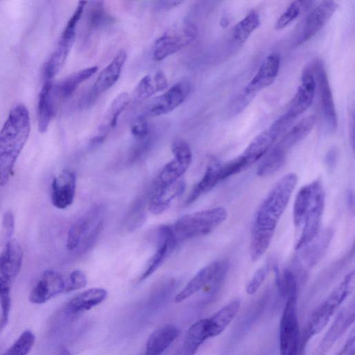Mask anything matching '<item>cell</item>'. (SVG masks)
I'll use <instances>...</instances> for the list:
<instances>
[{"label": "cell", "instance_id": "30bf717a", "mask_svg": "<svg viewBox=\"0 0 355 355\" xmlns=\"http://www.w3.org/2000/svg\"><path fill=\"white\" fill-rule=\"evenodd\" d=\"M173 158L158 174L154 186H167L181 179L192 162V153L189 145L183 139H175L171 146Z\"/></svg>", "mask_w": 355, "mask_h": 355}, {"label": "cell", "instance_id": "d4e9b609", "mask_svg": "<svg viewBox=\"0 0 355 355\" xmlns=\"http://www.w3.org/2000/svg\"><path fill=\"white\" fill-rule=\"evenodd\" d=\"M127 55L125 51H119L112 60L99 73L92 87V93L100 95L110 89L119 80Z\"/></svg>", "mask_w": 355, "mask_h": 355}, {"label": "cell", "instance_id": "e0dca14e", "mask_svg": "<svg viewBox=\"0 0 355 355\" xmlns=\"http://www.w3.org/2000/svg\"><path fill=\"white\" fill-rule=\"evenodd\" d=\"M316 80L311 67L304 69L301 83L292 98L286 114L293 120L304 113L312 104L315 96Z\"/></svg>", "mask_w": 355, "mask_h": 355}, {"label": "cell", "instance_id": "f546056e", "mask_svg": "<svg viewBox=\"0 0 355 355\" xmlns=\"http://www.w3.org/2000/svg\"><path fill=\"white\" fill-rule=\"evenodd\" d=\"M178 329L173 324H164L148 337L145 355H161L178 338Z\"/></svg>", "mask_w": 355, "mask_h": 355}, {"label": "cell", "instance_id": "8fae6325", "mask_svg": "<svg viewBox=\"0 0 355 355\" xmlns=\"http://www.w3.org/2000/svg\"><path fill=\"white\" fill-rule=\"evenodd\" d=\"M190 92L191 85L188 81L176 83L163 94L154 98L141 116L153 117L171 112L186 100Z\"/></svg>", "mask_w": 355, "mask_h": 355}, {"label": "cell", "instance_id": "7a4b0ae2", "mask_svg": "<svg viewBox=\"0 0 355 355\" xmlns=\"http://www.w3.org/2000/svg\"><path fill=\"white\" fill-rule=\"evenodd\" d=\"M324 205L325 193L320 180L303 186L298 191L293 204V218L301 232L295 250L310 243L320 233Z\"/></svg>", "mask_w": 355, "mask_h": 355}, {"label": "cell", "instance_id": "5b68a950", "mask_svg": "<svg viewBox=\"0 0 355 355\" xmlns=\"http://www.w3.org/2000/svg\"><path fill=\"white\" fill-rule=\"evenodd\" d=\"M227 216V210L217 207L184 215L171 228L178 243L210 233L223 223Z\"/></svg>", "mask_w": 355, "mask_h": 355}, {"label": "cell", "instance_id": "7bdbcfd3", "mask_svg": "<svg viewBox=\"0 0 355 355\" xmlns=\"http://www.w3.org/2000/svg\"><path fill=\"white\" fill-rule=\"evenodd\" d=\"M130 131L135 137L140 140L148 137L150 133V128L146 118L141 116L137 117L132 123Z\"/></svg>", "mask_w": 355, "mask_h": 355}, {"label": "cell", "instance_id": "9a60e30c", "mask_svg": "<svg viewBox=\"0 0 355 355\" xmlns=\"http://www.w3.org/2000/svg\"><path fill=\"white\" fill-rule=\"evenodd\" d=\"M76 29L65 26L58 44L42 69L44 81H52L63 67L76 38Z\"/></svg>", "mask_w": 355, "mask_h": 355}, {"label": "cell", "instance_id": "2e32d148", "mask_svg": "<svg viewBox=\"0 0 355 355\" xmlns=\"http://www.w3.org/2000/svg\"><path fill=\"white\" fill-rule=\"evenodd\" d=\"M65 286L64 279L59 272L52 269L46 270L32 288L29 301L35 304H44L64 292Z\"/></svg>", "mask_w": 355, "mask_h": 355}, {"label": "cell", "instance_id": "1f68e13d", "mask_svg": "<svg viewBox=\"0 0 355 355\" xmlns=\"http://www.w3.org/2000/svg\"><path fill=\"white\" fill-rule=\"evenodd\" d=\"M52 81L44 82L38 98V130L44 133L54 116V96Z\"/></svg>", "mask_w": 355, "mask_h": 355}, {"label": "cell", "instance_id": "52a82bcc", "mask_svg": "<svg viewBox=\"0 0 355 355\" xmlns=\"http://www.w3.org/2000/svg\"><path fill=\"white\" fill-rule=\"evenodd\" d=\"M297 295L286 298L279 323V355H302Z\"/></svg>", "mask_w": 355, "mask_h": 355}, {"label": "cell", "instance_id": "5bb4252c", "mask_svg": "<svg viewBox=\"0 0 355 355\" xmlns=\"http://www.w3.org/2000/svg\"><path fill=\"white\" fill-rule=\"evenodd\" d=\"M354 303L343 308L311 355H327L339 338L354 324Z\"/></svg>", "mask_w": 355, "mask_h": 355}, {"label": "cell", "instance_id": "60d3db41", "mask_svg": "<svg viewBox=\"0 0 355 355\" xmlns=\"http://www.w3.org/2000/svg\"><path fill=\"white\" fill-rule=\"evenodd\" d=\"M87 279L85 274L80 270H73L66 284L64 293L72 292L86 286Z\"/></svg>", "mask_w": 355, "mask_h": 355}, {"label": "cell", "instance_id": "3957f363", "mask_svg": "<svg viewBox=\"0 0 355 355\" xmlns=\"http://www.w3.org/2000/svg\"><path fill=\"white\" fill-rule=\"evenodd\" d=\"M27 107L17 103L10 110L0 131V186L6 185L30 135Z\"/></svg>", "mask_w": 355, "mask_h": 355}, {"label": "cell", "instance_id": "bcb514c9", "mask_svg": "<svg viewBox=\"0 0 355 355\" xmlns=\"http://www.w3.org/2000/svg\"><path fill=\"white\" fill-rule=\"evenodd\" d=\"M338 152L336 149H330L325 156V164L328 168L332 169L336 164Z\"/></svg>", "mask_w": 355, "mask_h": 355}, {"label": "cell", "instance_id": "e575fe53", "mask_svg": "<svg viewBox=\"0 0 355 355\" xmlns=\"http://www.w3.org/2000/svg\"><path fill=\"white\" fill-rule=\"evenodd\" d=\"M259 14L254 10L250 11L234 26L232 31L234 40L238 44H243L259 26Z\"/></svg>", "mask_w": 355, "mask_h": 355}, {"label": "cell", "instance_id": "f1b7e54d", "mask_svg": "<svg viewBox=\"0 0 355 355\" xmlns=\"http://www.w3.org/2000/svg\"><path fill=\"white\" fill-rule=\"evenodd\" d=\"M333 237V230L328 228L318 236L303 250L301 254L303 266L311 268L316 265L323 257Z\"/></svg>", "mask_w": 355, "mask_h": 355}, {"label": "cell", "instance_id": "ba28073f", "mask_svg": "<svg viewBox=\"0 0 355 355\" xmlns=\"http://www.w3.org/2000/svg\"><path fill=\"white\" fill-rule=\"evenodd\" d=\"M315 117L308 116L292 127L268 151L266 159L273 166L281 168L285 164L288 152L305 138L313 128Z\"/></svg>", "mask_w": 355, "mask_h": 355}, {"label": "cell", "instance_id": "d590c367", "mask_svg": "<svg viewBox=\"0 0 355 355\" xmlns=\"http://www.w3.org/2000/svg\"><path fill=\"white\" fill-rule=\"evenodd\" d=\"M91 216H85L78 218L70 227L67 239V248L72 251L81 243L87 232L89 230Z\"/></svg>", "mask_w": 355, "mask_h": 355}, {"label": "cell", "instance_id": "83f0119b", "mask_svg": "<svg viewBox=\"0 0 355 355\" xmlns=\"http://www.w3.org/2000/svg\"><path fill=\"white\" fill-rule=\"evenodd\" d=\"M107 295V293L104 288L88 289L71 298L66 304L64 311L70 315L88 311L103 302Z\"/></svg>", "mask_w": 355, "mask_h": 355}, {"label": "cell", "instance_id": "484cf974", "mask_svg": "<svg viewBox=\"0 0 355 355\" xmlns=\"http://www.w3.org/2000/svg\"><path fill=\"white\" fill-rule=\"evenodd\" d=\"M221 165L222 164L216 157H209L202 178L193 187L185 200L187 205L193 203L222 181Z\"/></svg>", "mask_w": 355, "mask_h": 355}, {"label": "cell", "instance_id": "277c9868", "mask_svg": "<svg viewBox=\"0 0 355 355\" xmlns=\"http://www.w3.org/2000/svg\"><path fill=\"white\" fill-rule=\"evenodd\" d=\"M354 271L349 272L327 297L313 311L301 334V351L308 342L327 325L340 305L354 289Z\"/></svg>", "mask_w": 355, "mask_h": 355}, {"label": "cell", "instance_id": "8992f818", "mask_svg": "<svg viewBox=\"0 0 355 355\" xmlns=\"http://www.w3.org/2000/svg\"><path fill=\"white\" fill-rule=\"evenodd\" d=\"M23 250L19 243L12 239L6 242L0 252V306L8 313L11 308V287L21 270Z\"/></svg>", "mask_w": 355, "mask_h": 355}, {"label": "cell", "instance_id": "6da1fadb", "mask_svg": "<svg viewBox=\"0 0 355 355\" xmlns=\"http://www.w3.org/2000/svg\"><path fill=\"white\" fill-rule=\"evenodd\" d=\"M297 182L295 173L286 174L275 183L257 209L252 223L250 245L252 261H258L268 250Z\"/></svg>", "mask_w": 355, "mask_h": 355}, {"label": "cell", "instance_id": "cb8c5ba5", "mask_svg": "<svg viewBox=\"0 0 355 355\" xmlns=\"http://www.w3.org/2000/svg\"><path fill=\"white\" fill-rule=\"evenodd\" d=\"M224 261H214L200 269L175 296V302L180 303L188 299L207 285L212 284L220 272Z\"/></svg>", "mask_w": 355, "mask_h": 355}, {"label": "cell", "instance_id": "8d00e7d4", "mask_svg": "<svg viewBox=\"0 0 355 355\" xmlns=\"http://www.w3.org/2000/svg\"><path fill=\"white\" fill-rule=\"evenodd\" d=\"M35 335L30 330L23 331L3 355H28L35 343Z\"/></svg>", "mask_w": 355, "mask_h": 355}, {"label": "cell", "instance_id": "4316f807", "mask_svg": "<svg viewBox=\"0 0 355 355\" xmlns=\"http://www.w3.org/2000/svg\"><path fill=\"white\" fill-rule=\"evenodd\" d=\"M211 338L208 318L201 319L189 329L185 339L174 355H195L201 345Z\"/></svg>", "mask_w": 355, "mask_h": 355}, {"label": "cell", "instance_id": "ee69618b", "mask_svg": "<svg viewBox=\"0 0 355 355\" xmlns=\"http://www.w3.org/2000/svg\"><path fill=\"white\" fill-rule=\"evenodd\" d=\"M355 336L353 329L341 350L336 355H354Z\"/></svg>", "mask_w": 355, "mask_h": 355}, {"label": "cell", "instance_id": "ac0fdd59", "mask_svg": "<svg viewBox=\"0 0 355 355\" xmlns=\"http://www.w3.org/2000/svg\"><path fill=\"white\" fill-rule=\"evenodd\" d=\"M279 137L278 133L271 127L258 135L249 144L243 153L236 157L241 171L246 170L266 155Z\"/></svg>", "mask_w": 355, "mask_h": 355}, {"label": "cell", "instance_id": "836d02e7", "mask_svg": "<svg viewBox=\"0 0 355 355\" xmlns=\"http://www.w3.org/2000/svg\"><path fill=\"white\" fill-rule=\"evenodd\" d=\"M168 80L164 73L159 71L153 76L146 75L137 83L134 91L135 96L139 100H144L157 92L166 89Z\"/></svg>", "mask_w": 355, "mask_h": 355}, {"label": "cell", "instance_id": "f6af8a7d", "mask_svg": "<svg viewBox=\"0 0 355 355\" xmlns=\"http://www.w3.org/2000/svg\"><path fill=\"white\" fill-rule=\"evenodd\" d=\"M180 1H158L155 2V8L157 10H167L181 4Z\"/></svg>", "mask_w": 355, "mask_h": 355}, {"label": "cell", "instance_id": "44dd1931", "mask_svg": "<svg viewBox=\"0 0 355 355\" xmlns=\"http://www.w3.org/2000/svg\"><path fill=\"white\" fill-rule=\"evenodd\" d=\"M130 103V96L127 92L119 94L109 105L103 120L92 138V145H98L103 142L110 131L117 124L121 114Z\"/></svg>", "mask_w": 355, "mask_h": 355}, {"label": "cell", "instance_id": "603a6c76", "mask_svg": "<svg viewBox=\"0 0 355 355\" xmlns=\"http://www.w3.org/2000/svg\"><path fill=\"white\" fill-rule=\"evenodd\" d=\"M185 187L182 178L170 185L154 186L148 205L149 211L159 214L166 211L173 200L183 194Z\"/></svg>", "mask_w": 355, "mask_h": 355}, {"label": "cell", "instance_id": "ffe728a7", "mask_svg": "<svg viewBox=\"0 0 355 355\" xmlns=\"http://www.w3.org/2000/svg\"><path fill=\"white\" fill-rule=\"evenodd\" d=\"M76 187L74 172L64 169L55 177L51 184V199L53 205L60 209L69 207L73 202Z\"/></svg>", "mask_w": 355, "mask_h": 355}, {"label": "cell", "instance_id": "74e56055", "mask_svg": "<svg viewBox=\"0 0 355 355\" xmlns=\"http://www.w3.org/2000/svg\"><path fill=\"white\" fill-rule=\"evenodd\" d=\"M271 269V263L268 262L258 268L246 285L248 295L254 294L261 286Z\"/></svg>", "mask_w": 355, "mask_h": 355}, {"label": "cell", "instance_id": "f35d334b", "mask_svg": "<svg viewBox=\"0 0 355 355\" xmlns=\"http://www.w3.org/2000/svg\"><path fill=\"white\" fill-rule=\"evenodd\" d=\"M301 3L302 2L299 1H293L277 20L275 28L283 29L295 19L300 13Z\"/></svg>", "mask_w": 355, "mask_h": 355}, {"label": "cell", "instance_id": "7402d4cb", "mask_svg": "<svg viewBox=\"0 0 355 355\" xmlns=\"http://www.w3.org/2000/svg\"><path fill=\"white\" fill-rule=\"evenodd\" d=\"M159 243L153 257L148 260L139 281H144L153 275L162 264L168 253L175 248L178 241L171 226L162 225L158 230Z\"/></svg>", "mask_w": 355, "mask_h": 355}, {"label": "cell", "instance_id": "4dcf8cb0", "mask_svg": "<svg viewBox=\"0 0 355 355\" xmlns=\"http://www.w3.org/2000/svg\"><path fill=\"white\" fill-rule=\"evenodd\" d=\"M97 66L80 70L62 79L55 85L53 84L54 98L66 99L70 97L77 88L98 71Z\"/></svg>", "mask_w": 355, "mask_h": 355}, {"label": "cell", "instance_id": "7c38bea8", "mask_svg": "<svg viewBox=\"0 0 355 355\" xmlns=\"http://www.w3.org/2000/svg\"><path fill=\"white\" fill-rule=\"evenodd\" d=\"M317 79L321 110L325 127L330 132L337 128L338 119L325 68L320 60H315L311 67Z\"/></svg>", "mask_w": 355, "mask_h": 355}, {"label": "cell", "instance_id": "b9f144b4", "mask_svg": "<svg viewBox=\"0 0 355 355\" xmlns=\"http://www.w3.org/2000/svg\"><path fill=\"white\" fill-rule=\"evenodd\" d=\"M15 229V218L10 211L4 213L2 220L1 240L3 245L12 239Z\"/></svg>", "mask_w": 355, "mask_h": 355}, {"label": "cell", "instance_id": "d6986e66", "mask_svg": "<svg viewBox=\"0 0 355 355\" xmlns=\"http://www.w3.org/2000/svg\"><path fill=\"white\" fill-rule=\"evenodd\" d=\"M338 4L331 0L322 1L308 15L297 44H301L313 37L328 22L336 12Z\"/></svg>", "mask_w": 355, "mask_h": 355}, {"label": "cell", "instance_id": "7dc6e473", "mask_svg": "<svg viewBox=\"0 0 355 355\" xmlns=\"http://www.w3.org/2000/svg\"><path fill=\"white\" fill-rule=\"evenodd\" d=\"M58 355H72V354L66 348H62L60 350Z\"/></svg>", "mask_w": 355, "mask_h": 355}, {"label": "cell", "instance_id": "9c48e42d", "mask_svg": "<svg viewBox=\"0 0 355 355\" xmlns=\"http://www.w3.org/2000/svg\"><path fill=\"white\" fill-rule=\"evenodd\" d=\"M198 28L190 21H185L180 28L164 33L157 38L153 48V57L161 61L191 43L196 38Z\"/></svg>", "mask_w": 355, "mask_h": 355}, {"label": "cell", "instance_id": "ab89813d", "mask_svg": "<svg viewBox=\"0 0 355 355\" xmlns=\"http://www.w3.org/2000/svg\"><path fill=\"white\" fill-rule=\"evenodd\" d=\"M92 6L89 13V22L91 28H97L105 22L108 17L105 12L103 2L96 1Z\"/></svg>", "mask_w": 355, "mask_h": 355}, {"label": "cell", "instance_id": "d6a6232c", "mask_svg": "<svg viewBox=\"0 0 355 355\" xmlns=\"http://www.w3.org/2000/svg\"><path fill=\"white\" fill-rule=\"evenodd\" d=\"M240 307V299H234L208 318L211 338L216 337L224 331L239 313Z\"/></svg>", "mask_w": 355, "mask_h": 355}, {"label": "cell", "instance_id": "4fadbf2b", "mask_svg": "<svg viewBox=\"0 0 355 355\" xmlns=\"http://www.w3.org/2000/svg\"><path fill=\"white\" fill-rule=\"evenodd\" d=\"M279 67L280 55L278 53L269 55L239 95L250 103L257 93L273 83L277 76Z\"/></svg>", "mask_w": 355, "mask_h": 355}]
</instances>
